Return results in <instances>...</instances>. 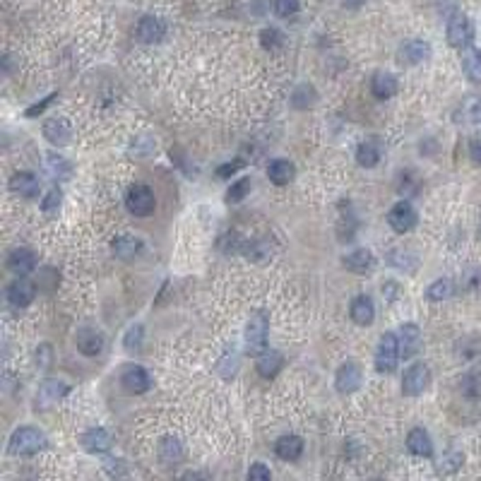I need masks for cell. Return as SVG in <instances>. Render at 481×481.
Returning <instances> with one entry per match:
<instances>
[{"mask_svg":"<svg viewBox=\"0 0 481 481\" xmlns=\"http://www.w3.org/2000/svg\"><path fill=\"white\" fill-rule=\"evenodd\" d=\"M44 448H46L44 431L34 429V426H22L10 438V453L20 455V458H32V455H36Z\"/></svg>","mask_w":481,"mask_h":481,"instance_id":"1","label":"cell"},{"mask_svg":"<svg viewBox=\"0 0 481 481\" xmlns=\"http://www.w3.org/2000/svg\"><path fill=\"white\" fill-rule=\"evenodd\" d=\"M265 349H267V315L263 310H258L246 325V351L251 356H260Z\"/></svg>","mask_w":481,"mask_h":481,"instance_id":"2","label":"cell"},{"mask_svg":"<svg viewBox=\"0 0 481 481\" xmlns=\"http://www.w3.org/2000/svg\"><path fill=\"white\" fill-rule=\"evenodd\" d=\"M125 207H128V212H132L135 217L152 215V212H154V207H157L154 191H152L149 186H145V183L132 186L130 191L125 193Z\"/></svg>","mask_w":481,"mask_h":481,"instance_id":"3","label":"cell"},{"mask_svg":"<svg viewBox=\"0 0 481 481\" xmlns=\"http://www.w3.org/2000/svg\"><path fill=\"white\" fill-rule=\"evenodd\" d=\"M400 358L402 356H400V339H397V334L385 332L380 337V342H378V349H375V368H378L380 373H392Z\"/></svg>","mask_w":481,"mask_h":481,"instance_id":"4","label":"cell"},{"mask_svg":"<svg viewBox=\"0 0 481 481\" xmlns=\"http://www.w3.org/2000/svg\"><path fill=\"white\" fill-rule=\"evenodd\" d=\"M446 36H448L450 46L462 51V48L472 46V41H474V22L467 15H453L448 22Z\"/></svg>","mask_w":481,"mask_h":481,"instance_id":"5","label":"cell"},{"mask_svg":"<svg viewBox=\"0 0 481 481\" xmlns=\"http://www.w3.org/2000/svg\"><path fill=\"white\" fill-rule=\"evenodd\" d=\"M429 385H431V370L426 363H414V366L404 370V378H402V392L404 395L417 397V395H421Z\"/></svg>","mask_w":481,"mask_h":481,"instance_id":"6","label":"cell"},{"mask_svg":"<svg viewBox=\"0 0 481 481\" xmlns=\"http://www.w3.org/2000/svg\"><path fill=\"white\" fill-rule=\"evenodd\" d=\"M419 217L417 212H414V207L407 203V200H402L392 207V210L387 212V224L392 227V231H397V234H407V231H412L417 227Z\"/></svg>","mask_w":481,"mask_h":481,"instance_id":"7","label":"cell"},{"mask_svg":"<svg viewBox=\"0 0 481 481\" xmlns=\"http://www.w3.org/2000/svg\"><path fill=\"white\" fill-rule=\"evenodd\" d=\"M361 380H363V373H361V366H358L356 361H346L339 366L337 375H334V385L342 395H349V392H356L358 387H361Z\"/></svg>","mask_w":481,"mask_h":481,"instance_id":"8","label":"cell"},{"mask_svg":"<svg viewBox=\"0 0 481 481\" xmlns=\"http://www.w3.org/2000/svg\"><path fill=\"white\" fill-rule=\"evenodd\" d=\"M44 137L53 147H65V145L72 142V125L65 118H60V115L48 118L44 123Z\"/></svg>","mask_w":481,"mask_h":481,"instance_id":"9","label":"cell"},{"mask_svg":"<svg viewBox=\"0 0 481 481\" xmlns=\"http://www.w3.org/2000/svg\"><path fill=\"white\" fill-rule=\"evenodd\" d=\"M120 385L130 395H142L149 390L152 380H149V373L142 366H128L123 370V375H120Z\"/></svg>","mask_w":481,"mask_h":481,"instance_id":"10","label":"cell"},{"mask_svg":"<svg viewBox=\"0 0 481 481\" xmlns=\"http://www.w3.org/2000/svg\"><path fill=\"white\" fill-rule=\"evenodd\" d=\"M164 34H166V24H164L159 17H142V20L137 22V29H135V36L142 44H159L164 39Z\"/></svg>","mask_w":481,"mask_h":481,"instance_id":"11","label":"cell"},{"mask_svg":"<svg viewBox=\"0 0 481 481\" xmlns=\"http://www.w3.org/2000/svg\"><path fill=\"white\" fill-rule=\"evenodd\" d=\"M75 344L84 356H99L103 351L106 339H103V334L99 330H94V327H82L75 337Z\"/></svg>","mask_w":481,"mask_h":481,"instance_id":"12","label":"cell"},{"mask_svg":"<svg viewBox=\"0 0 481 481\" xmlns=\"http://www.w3.org/2000/svg\"><path fill=\"white\" fill-rule=\"evenodd\" d=\"M344 267L354 275H370L375 270V255L366 251V248H358V251H351L349 255H344Z\"/></svg>","mask_w":481,"mask_h":481,"instance_id":"13","label":"cell"},{"mask_svg":"<svg viewBox=\"0 0 481 481\" xmlns=\"http://www.w3.org/2000/svg\"><path fill=\"white\" fill-rule=\"evenodd\" d=\"M400 356L402 358H409L419 351V346H421V330H419L414 322H407V325L400 327Z\"/></svg>","mask_w":481,"mask_h":481,"instance_id":"14","label":"cell"},{"mask_svg":"<svg viewBox=\"0 0 481 481\" xmlns=\"http://www.w3.org/2000/svg\"><path fill=\"white\" fill-rule=\"evenodd\" d=\"M431 53H434V51H431L429 41L412 39V41H407V44L400 48V60H402V63H409V65H419V63H424V60H429Z\"/></svg>","mask_w":481,"mask_h":481,"instance_id":"15","label":"cell"},{"mask_svg":"<svg viewBox=\"0 0 481 481\" xmlns=\"http://www.w3.org/2000/svg\"><path fill=\"white\" fill-rule=\"evenodd\" d=\"M34 296H36V287L29 282V279H17V282H12L8 289V301L15 308H27L29 303L34 301Z\"/></svg>","mask_w":481,"mask_h":481,"instance_id":"16","label":"cell"},{"mask_svg":"<svg viewBox=\"0 0 481 481\" xmlns=\"http://www.w3.org/2000/svg\"><path fill=\"white\" fill-rule=\"evenodd\" d=\"M8 270L15 272V275H29V272L36 270V255L34 251H29V248H17V251L10 253L8 258Z\"/></svg>","mask_w":481,"mask_h":481,"instance_id":"17","label":"cell"},{"mask_svg":"<svg viewBox=\"0 0 481 481\" xmlns=\"http://www.w3.org/2000/svg\"><path fill=\"white\" fill-rule=\"evenodd\" d=\"M10 191L15 193V195H22V198H36L39 195V179L32 174V171H20V174H15L10 179Z\"/></svg>","mask_w":481,"mask_h":481,"instance_id":"18","label":"cell"},{"mask_svg":"<svg viewBox=\"0 0 481 481\" xmlns=\"http://www.w3.org/2000/svg\"><path fill=\"white\" fill-rule=\"evenodd\" d=\"M68 385H65L63 380H53V378H48L41 383V387H39V395H36V402H39L41 407H51V404H56L58 400H63L65 395H68Z\"/></svg>","mask_w":481,"mask_h":481,"instance_id":"19","label":"cell"},{"mask_svg":"<svg viewBox=\"0 0 481 481\" xmlns=\"http://www.w3.org/2000/svg\"><path fill=\"white\" fill-rule=\"evenodd\" d=\"M349 313H351V320L356 322V325H370L375 318V306H373V298L366 296V294H361V296H356L354 301H351V308H349Z\"/></svg>","mask_w":481,"mask_h":481,"instance_id":"20","label":"cell"},{"mask_svg":"<svg viewBox=\"0 0 481 481\" xmlns=\"http://www.w3.org/2000/svg\"><path fill=\"white\" fill-rule=\"evenodd\" d=\"M462 70H465L470 82L481 84V48L477 46L462 48Z\"/></svg>","mask_w":481,"mask_h":481,"instance_id":"21","label":"cell"},{"mask_svg":"<svg viewBox=\"0 0 481 481\" xmlns=\"http://www.w3.org/2000/svg\"><path fill=\"white\" fill-rule=\"evenodd\" d=\"M82 448L92 455H101L111 448V436H108L106 429H89L82 436Z\"/></svg>","mask_w":481,"mask_h":481,"instance_id":"22","label":"cell"},{"mask_svg":"<svg viewBox=\"0 0 481 481\" xmlns=\"http://www.w3.org/2000/svg\"><path fill=\"white\" fill-rule=\"evenodd\" d=\"M370 92L380 101L392 99V96L397 94V80H395L390 72H375L373 80H370Z\"/></svg>","mask_w":481,"mask_h":481,"instance_id":"23","label":"cell"},{"mask_svg":"<svg viewBox=\"0 0 481 481\" xmlns=\"http://www.w3.org/2000/svg\"><path fill=\"white\" fill-rule=\"evenodd\" d=\"M407 448H409L412 455H419V458H431V455H434V443H431V436L426 434L424 429L409 431V436H407Z\"/></svg>","mask_w":481,"mask_h":481,"instance_id":"24","label":"cell"},{"mask_svg":"<svg viewBox=\"0 0 481 481\" xmlns=\"http://www.w3.org/2000/svg\"><path fill=\"white\" fill-rule=\"evenodd\" d=\"M284 366V356L279 354L275 349H265L263 354L258 356V373L263 375V378H275V375L282 370Z\"/></svg>","mask_w":481,"mask_h":481,"instance_id":"25","label":"cell"},{"mask_svg":"<svg viewBox=\"0 0 481 481\" xmlns=\"http://www.w3.org/2000/svg\"><path fill=\"white\" fill-rule=\"evenodd\" d=\"M267 176H270V181L275 186H287L294 181L296 166L289 159H275V162H270V166H267Z\"/></svg>","mask_w":481,"mask_h":481,"instance_id":"26","label":"cell"},{"mask_svg":"<svg viewBox=\"0 0 481 481\" xmlns=\"http://www.w3.org/2000/svg\"><path fill=\"white\" fill-rule=\"evenodd\" d=\"M455 120L458 123H481V99L479 96H465L458 108V113H455Z\"/></svg>","mask_w":481,"mask_h":481,"instance_id":"27","label":"cell"},{"mask_svg":"<svg viewBox=\"0 0 481 481\" xmlns=\"http://www.w3.org/2000/svg\"><path fill=\"white\" fill-rule=\"evenodd\" d=\"M277 455L282 460H287V462H294L301 458V453H303V441L298 436H282L277 441Z\"/></svg>","mask_w":481,"mask_h":481,"instance_id":"28","label":"cell"},{"mask_svg":"<svg viewBox=\"0 0 481 481\" xmlns=\"http://www.w3.org/2000/svg\"><path fill=\"white\" fill-rule=\"evenodd\" d=\"M115 258H123V260H132L135 255H140L142 251V241L135 239V236H118L113 243H111Z\"/></svg>","mask_w":481,"mask_h":481,"instance_id":"29","label":"cell"},{"mask_svg":"<svg viewBox=\"0 0 481 481\" xmlns=\"http://www.w3.org/2000/svg\"><path fill=\"white\" fill-rule=\"evenodd\" d=\"M159 458L164 465H171V462H179L183 458V448H181V443L176 441V438H164L159 443Z\"/></svg>","mask_w":481,"mask_h":481,"instance_id":"30","label":"cell"},{"mask_svg":"<svg viewBox=\"0 0 481 481\" xmlns=\"http://www.w3.org/2000/svg\"><path fill=\"white\" fill-rule=\"evenodd\" d=\"M356 162H358V166H363V169H373L375 164L380 162V149L375 147V145H370V142L358 145Z\"/></svg>","mask_w":481,"mask_h":481,"instance_id":"31","label":"cell"},{"mask_svg":"<svg viewBox=\"0 0 481 481\" xmlns=\"http://www.w3.org/2000/svg\"><path fill=\"white\" fill-rule=\"evenodd\" d=\"M46 169H48V174H51L53 179H58V176H60V179H70V174H72V166L60 154H48Z\"/></svg>","mask_w":481,"mask_h":481,"instance_id":"32","label":"cell"},{"mask_svg":"<svg viewBox=\"0 0 481 481\" xmlns=\"http://www.w3.org/2000/svg\"><path fill=\"white\" fill-rule=\"evenodd\" d=\"M426 296H429V301H446V298L453 296V282L450 279H438L426 289Z\"/></svg>","mask_w":481,"mask_h":481,"instance_id":"33","label":"cell"},{"mask_svg":"<svg viewBox=\"0 0 481 481\" xmlns=\"http://www.w3.org/2000/svg\"><path fill=\"white\" fill-rule=\"evenodd\" d=\"M387 263L392 267H397V270H409V272L417 270V258L404 251H400V248H395V251L387 255Z\"/></svg>","mask_w":481,"mask_h":481,"instance_id":"34","label":"cell"},{"mask_svg":"<svg viewBox=\"0 0 481 481\" xmlns=\"http://www.w3.org/2000/svg\"><path fill=\"white\" fill-rule=\"evenodd\" d=\"M60 203H63V195H60V188H51V191L46 193V198L41 200V212H44L46 217H53L58 212Z\"/></svg>","mask_w":481,"mask_h":481,"instance_id":"35","label":"cell"},{"mask_svg":"<svg viewBox=\"0 0 481 481\" xmlns=\"http://www.w3.org/2000/svg\"><path fill=\"white\" fill-rule=\"evenodd\" d=\"M260 44H263V48H267V51H275V48L284 44V34L275 27L263 29V32H260Z\"/></svg>","mask_w":481,"mask_h":481,"instance_id":"36","label":"cell"},{"mask_svg":"<svg viewBox=\"0 0 481 481\" xmlns=\"http://www.w3.org/2000/svg\"><path fill=\"white\" fill-rule=\"evenodd\" d=\"M152 152H154V140H152L149 135H140V137L132 140V145H130L132 157H149Z\"/></svg>","mask_w":481,"mask_h":481,"instance_id":"37","label":"cell"},{"mask_svg":"<svg viewBox=\"0 0 481 481\" xmlns=\"http://www.w3.org/2000/svg\"><path fill=\"white\" fill-rule=\"evenodd\" d=\"M248 193H251V179H248V176H243L241 181H236V183L229 188L227 200H229V203H241V200L246 198Z\"/></svg>","mask_w":481,"mask_h":481,"instance_id":"38","label":"cell"},{"mask_svg":"<svg viewBox=\"0 0 481 481\" xmlns=\"http://www.w3.org/2000/svg\"><path fill=\"white\" fill-rule=\"evenodd\" d=\"M142 337H145V327L142 325H132L130 330L125 332V337H123V346L128 351H135L142 346Z\"/></svg>","mask_w":481,"mask_h":481,"instance_id":"39","label":"cell"},{"mask_svg":"<svg viewBox=\"0 0 481 481\" xmlns=\"http://www.w3.org/2000/svg\"><path fill=\"white\" fill-rule=\"evenodd\" d=\"M301 3L298 0H275V12L279 17H294Z\"/></svg>","mask_w":481,"mask_h":481,"instance_id":"40","label":"cell"},{"mask_svg":"<svg viewBox=\"0 0 481 481\" xmlns=\"http://www.w3.org/2000/svg\"><path fill=\"white\" fill-rule=\"evenodd\" d=\"M56 96H58V94H48L44 101H39V103H34V106H29L27 111H24V115H27V118H36V115H39V113H44L46 108L51 106L53 101H56Z\"/></svg>","mask_w":481,"mask_h":481,"instance_id":"41","label":"cell"},{"mask_svg":"<svg viewBox=\"0 0 481 481\" xmlns=\"http://www.w3.org/2000/svg\"><path fill=\"white\" fill-rule=\"evenodd\" d=\"M239 169H243V162L241 159H236V162H231V164H222V166L217 169V176H219V179H229V176L236 174Z\"/></svg>","mask_w":481,"mask_h":481,"instance_id":"42","label":"cell"},{"mask_svg":"<svg viewBox=\"0 0 481 481\" xmlns=\"http://www.w3.org/2000/svg\"><path fill=\"white\" fill-rule=\"evenodd\" d=\"M272 472L267 470L265 465H253L251 470H248V479H270Z\"/></svg>","mask_w":481,"mask_h":481,"instance_id":"43","label":"cell"},{"mask_svg":"<svg viewBox=\"0 0 481 481\" xmlns=\"http://www.w3.org/2000/svg\"><path fill=\"white\" fill-rule=\"evenodd\" d=\"M470 157H472L474 164H479V166H481V137L474 140V142L470 145Z\"/></svg>","mask_w":481,"mask_h":481,"instance_id":"44","label":"cell"},{"mask_svg":"<svg viewBox=\"0 0 481 481\" xmlns=\"http://www.w3.org/2000/svg\"><path fill=\"white\" fill-rule=\"evenodd\" d=\"M385 287H387V298H395V296H397V284H395V282H387Z\"/></svg>","mask_w":481,"mask_h":481,"instance_id":"45","label":"cell"},{"mask_svg":"<svg viewBox=\"0 0 481 481\" xmlns=\"http://www.w3.org/2000/svg\"><path fill=\"white\" fill-rule=\"evenodd\" d=\"M363 0H344V5L346 8H358V5H361Z\"/></svg>","mask_w":481,"mask_h":481,"instance_id":"46","label":"cell"},{"mask_svg":"<svg viewBox=\"0 0 481 481\" xmlns=\"http://www.w3.org/2000/svg\"><path fill=\"white\" fill-rule=\"evenodd\" d=\"M479 239H481V229H479Z\"/></svg>","mask_w":481,"mask_h":481,"instance_id":"47","label":"cell"}]
</instances>
